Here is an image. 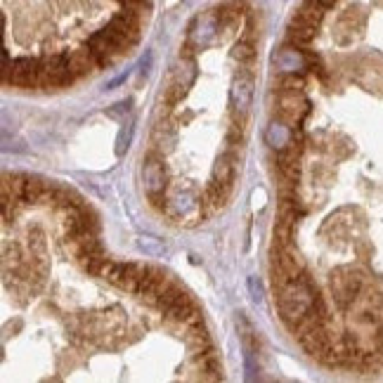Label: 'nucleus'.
<instances>
[{
    "label": "nucleus",
    "mask_w": 383,
    "mask_h": 383,
    "mask_svg": "<svg viewBox=\"0 0 383 383\" xmlns=\"http://www.w3.org/2000/svg\"><path fill=\"white\" fill-rule=\"evenodd\" d=\"M315 296H317V293L310 288L308 277L301 275L298 279H293L288 286L277 291V308H279L282 320H284L288 326L301 322L305 315L313 310Z\"/></svg>",
    "instance_id": "f257e3e1"
},
{
    "label": "nucleus",
    "mask_w": 383,
    "mask_h": 383,
    "mask_svg": "<svg viewBox=\"0 0 383 383\" xmlns=\"http://www.w3.org/2000/svg\"><path fill=\"white\" fill-rule=\"evenodd\" d=\"M88 48L95 52V57L99 59V66H109V64H114L121 55H126L132 46L119 31L107 26V29L92 33V36L88 38Z\"/></svg>",
    "instance_id": "f03ea898"
},
{
    "label": "nucleus",
    "mask_w": 383,
    "mask_h": 383,
    "mask_svg": "<svg viewBox=\"0 0 383 383\" xmlns=\"http://www.w3.org/2000/svg\"><path fill=\"white\" fill-rule=\"evenodd\" d=\"M74 81L69 69V55H50L38 64V86L43 88H62Z\"/></svg>",
    "instance_id": "7ed1b4c3"
},
{
    "label": "nucleus",
    "mask_w": 383,
    "mask_h": 383,
    "mask_svg": "<svg viewBox=\"0 0 383 383\" xmlns=\"http://www.w3.org/2000/svg\"><path fill=\"white\" fill-rule=\"evenodd\" d=\"M360 291H362V282H360V277H355L353 272L341 270L331 277V293H334V301L341 305L343 310L355 305V301L360 298Z\"/></svg>",
    "instance_id": "20e7f679"
},
{
    "label": "nucleus",
    "mask_w": 383,
    "mask_h": 383,
    "mask_svg": "<svg viewBox=\"0 0 383 383\" xmlns=\"http://www.w3.org/2000/svg\"><path fill=\"white\" fill-rule=\"evenodd\" d=\"M144 268H147V265H140V263H114L107 279L112 282L114 286L124 288V291L137 293V288L142 284V277H144Z\"/></svg>",
    "instance_id": "39448f33"
},
{
    "label": "nucleus",
    "mask_w": 383,
    "mask_h": 383,
    "mask_svg": "<svg viewBox=\"0 0 383 383\" xmlns=\"http://www.w3.org/2000/svg\"><path fill=\"white\" fill-rule=\"evenodd\" d=\"M38 64L41 62H36V59H31V57L14 59V62L10 64V71H8V79H5V83L17 86V88L38 86Z\"/></svg>",
    "instance_id": "423d86ee"
},
{
    "label": "nucleus",
    "mask_w": 383,
    "mask_h": 383,
    "mask_svg": "<svg viewBox=\"0 0 383 383\" xmlns=\"http://www.w3.org/2000/svg\"><path fill=\"white\" fill-rule=\"evenodd\" d=\"M251 97H253V79L248 71H242V74L235 76V81H232V88H230V102H232V109H235L237 114H246L248 107H251Z\"/></svg>",
    "instance_id": "0eeeda50"
},
{
    "label": "nucleus",
    "mask_w": 383,
    "mask_h": 383,
    "mask_svg": "<svg viewBox=\"0 0 383 383\" xmlns=\"http://www.w3.org/2000/svg\"><path fill=\"white\" fill-rule=\"evenodd\" d=\"M166 279H168V275H166L161 268H154V265H147L144 268V277H142V284L137 288V298L149 305H157L159 301V293L161 288H164Z\"/></svg>",
    "instance_id": "6e6552de"
},
{
    "label": "nucleus",
    "mask_w": 383,
    "mask_h": 383,
    "mask_svg": "<svg viewBox=\"0 0 383 383\" xmlns=\"http://www.w3.org/2000/svg\"><path fill=\"white\" fill-rule=\"evenodd\" d=\"M144 190L152 197V202L159 206V194L164 192L166 187V170H164V164H161L159 159H147V164H144Z\"/></svg>",
    "instance_id": "1a4fd4ad"
},
{
    "label": "nucleus",
    "mask_w": 383,
    "mask_h": 383,
    "mask_svg": "<svg viewBox=\"0 0 383 383\" xmlns=\"http://www.w3.org/2000/svg\"><path fill=\"white\" fill-rule=\"evenodd\" d=\"M272 263L279 265V268L284 270L288 277H293V279H298L305 272V263L293 244L291 246H275V260H272Z\"/></svg>",
    "instance_id": "9d476101"
},
{
    "label": "nucleus",
    "mask_w": 383,
    "mask_h": 383,
    "mask_svg": "<svg viewBox=\"0 0 383 383\" xmlns=\"http://www.w3.org/2000/svg\"><path fill=\"white\" fill-rule=\"evenodd\" d=\"M279 112L282 119L288 124H298L308 112V102L303 99L301 92H279Z\"/></svg>",
    "instance_id": "9b49d317"
},
{
    "label": "nucleus",
    "mask_w": 383,
    "mask_h": 383,
    "mask_svg": "<svg viewBox=\"0 0 383 383\" xmlns=\"http://www.w3.org/2000/svg\"><path fill=\"white\" fill-rule=\"evenodd\" d=\"M99 66V59L95 57L90 48H79L69 55V69L74 74V79H83V76L92 74Z\"/></svg>",
    "instance_id": "f8f14e48"
},
{
    "label": "nucleus",
    "mask_w": 383,
    "mask_h": 383,
    "mask_svg": "<svg viewBox=\"0 0 383 383\" xmlns=\"http://www.w3.org/2000/svg\"><path fill=\"white\" fill-rule=\"evenodd\" d=\"M140 17H135L132 12H128V10H124L121 14H116L112 19V29H116L121 33V36L126 38L130 46H135L137 41H140Z\"/></svg>",
    "instance_id": "ddd939ff"
},
{
    "label": "nucleus",
    "mask_w": 383,
    "mask_h": 383,
    "mask_svg": "<svg viewBox=\"0 0 383 383\" xmlns=\"http://www.w3.org/2000/svg\"><path fill=\"white\" fill-rule=\"evenodd\" d=\"M232 180H235V164H232V159L223 154L218 161H215L213 166V182L215 185H220L223 190L230 194L232 192Z\"/></svg>",
    "instance_id": "4468645a"
},
{
    "label": "nucleus",
    "mask_w": 383,
    "mask_h": 383,
    "mask_svg": "<svg viewBox=\"0 0 383 383\" xmlns=\"http://www.w3.org/2000/svg\"><path fill=\"white\" fill-rule=\"evenodd\" d=\"M324 5L320 3V0H303L301 8L296 10V17L293 19H301L305 24H313L317 26L322 19H324Z\"/></svg>",
    "instance_id": "2eb2a0df"
},
{
    "label": "nucleus",
    "mask_w": 383,
    "mask_h": 383,
    "mask_svg": "<svg viewBox=\"0 0 383 383\" xmlns=\"http://www.w3.org/2000/svg\"><path fill=\"white\" fill-rule=\"evenodd\" d=\"M315 33H317V26L305 24V21H301V19H291V24H288V41L301 43V46L313 41Z\"/></svg>",
    "instance_id": "dca6fc26"
},
{
    "label": "nucleus",
    "mask_w": 383,
    "mask_h": 383,
    "mask_svg": "<svg viewBox=\"0 0 383 383\" xmlns=\"http://www.w3.org/2000/svg\"><path fill=\"white\" fill-rule=\"evenodd\" d=\"M187 346L192 348L194 353H206L210 351V336L206 334V329H204V324H197V326H190V331H187Z\"/></svg>",
    "instance_id": "f3484780"
},
{
    "label": "nucleus",
    "mask_w": 383,
    "mask_h": 383,
    "mask_svg": "<svg viewBox=\"0 0 383 383\" xmlns=\"http://www.w3.org/2000/svg\"><path fill=\"white\" fill-rule=\"evenodd\" d=\"M48 192V185L43 180H38V177H29L24 185V194H21V202L26 204H41L43 194Z\"/></svg>",
    "instance_id": "a211bd4d"
},
{
    "label": "nucleus",
    "mask_w": 383,
    "mask_h": 383,
    "mask_svg": "<svg viewBox=\"0 0 383 383\" xmlns=\"http://www.w3.org/2000/svg\"><path fill=\"white\" fill-rule=\"evenodd\" d=\"M293 232H296V223L293 220H282L275 227V246H291Z\"/></svg>",
    "instance_id": "6ab92c4d"
},
{
    "label": "nucleus",
    "mask_w": 383,
    "mask_h": 383,
    "mask_svg": "<svg viewBox=\"0 0 383 383\" xmlns=\"http://www.w3.org/2000/svg\"><path fill=\"white\" fill-rule=\"evenodd\" d=\"M268 140L272 147H279L284 149V144H288V128L282 124H272L270 132H268Z\"/></svg>",
    "instance_id": "aec40b11"
},
{
    "label": "nucleus",
    "mask_w": 383,
    "mask_h": 383,
    "mask_svg": "<svg viewBox=\"0 0 383 383\" xmlns=\"http://www.w3.org/2000/svg\"><path fill=\"white\" fill-rule=\"evenodd\" d=\"M235 57L239 59V62H253L255 50L253 46H248V43H239V46L235 48Z\"/></svg>",
    "instance_id": "412c9836"
},
{
    "label": "nucleus",
    "mask_w": 383,
    "mask_h": 383,
    "mask_svg": "<svg viewBox=\"0 0 383 383\" xmlns=\"http://www.w3.org/2000/svg\"><path fill=\"white\" fill-rule=\"evenodd\" d=\"M279 86H282V92H301L303 81L298 76H284Z\"/></svg>",
    "instance_id": "4be33fe9"
},
{
    "label": "nucleus",
    "mask_w": 383,
    "mask_h": 383,
    "mask_svg": "<svg viewBox=\"0 0 383 383\" xmlns=\"http://www.w3.org/2000/svg\"><path fill=\"white\" fill-rule=\"evenodd\" d=\"M320 3H322V5H324V8H331V5H334V3H336V0H320Z\"/></svg>",
    "instance_id": "5701e85b"
}]
</instances>
